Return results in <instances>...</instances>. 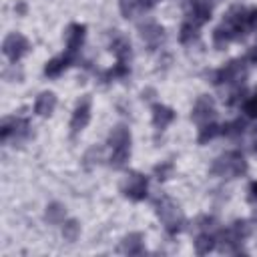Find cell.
I'll return each mask as SVG.
<instances>
[{
    "label": "cell",
    "mask_w": 257,
    "mask_h": 257,
    "mask_svg": "<svg viewBox=\"0 0 257 257\" xmlns=\"http://www.w3.org/2000/svg\"><path fill=\"white\" fill-rule=\"evenodd\" d=\"M108 145L112 149V155H110V165L114 169H120L128 155H131V133L126 126H116L112 128V133L108 135Z\"/></svg>",
    "instance_id": "obj_1"
},
{
    "label": "cell",
    "mask_w": 257,
    "mask_h": 257,
    "mask_svg": "<svg viewBox=\"0 0 257 257\" xmlns=\"http://www.w3.org/2000/svg\"><path fill=\"white\" fill-rule=\"evenodd\" d=\"M247 171V163L243 159L241 153L237 151H229L225 155H221L219 159H215L213 167H211V173L217 175V177H227V179H233V177H239Z\"/></svg>",
    "instance_id": "obj_2"
},
{
    "label": "cell",
    "mask_w": 257,
    "mask_h": 257,
    "mask_svg": "<svg viewBox=\"0 0 257 257\" xmlns=\"http://www.w3.org/2000/svg\"><path fill=\"white\" fill-rule=\"evenodd\" d=\"M157 215H159V219L163 221V225H165V229H167L169 233L181 231V227H183V223H185L183 213L179 211V207H177L171 199H167V197H163V199L157 203Z\"/></svg>",
    "instance_id": "obj_3"
},
{
    "label": "cell",
    "mask_w": 257,
    "mask_h": 257,
    "mask_svg": "<svg viewBox=\"0 0 257 257\" xmlns=\"http://www.w3.org/2000/svg\"><path fill=\"white\" fill-rule=\"evenodd\" d=\"M249 229L245 221H235L231 227H227L225 231H221L219 241H221V249L227 253H239L241 251V243L247 237Z\"/></svg>",
    "instance_id": "obj_4"
},
{
    "label": "cell",
    "mask_w": 257,
    "mask_h": 257,
    "mask_svg": "<svg viewBox=\"0 0 257 257\" xmlns=\"http://www.w3.org/2000/svg\"><path fill=\"white\" fill-rule=\"evenodd\" d=\"M26 50H28V40H26L22 34H18V32L8 34V36L4 38V42H2V52L8 56L10 62L20 60V58L26 54Z\"/></svg>",
    "instance_id": "obj_5"
},
{
    "label": "cell",
    "mask_w": 257,
    "mask_h": 257,
    "mask_svg": "<svg viewBox=\"0 0 257 257\" xmlns=\"http://www.w3.org/2000/svg\"><path fill=\"white\" fill-rule=\"evenodd\" d=\"M122 193L128 197V199H133V201H141V199H145L147 197V179L143 177V175H139V173H131V175H126V179L122 181Z\"/></svg>",
    "instance_id": "obj_6"
},
{
    "label": "cell",
    "mask_w": 257,
    "mask_h": 257,
    "mask_svg": "<svg viewBox=\"0 0 257 257\" xmlns=\"http://www.w3.org/2000/svg\"><path fill=\"white\" fill-rule=\"evenodd\" d=\"M245 78V62L243 60H233L229 64H225L217 74H215V82L217 84H233V82H241Z\"/></svg>",
    "instance_id": "obj_7"
},
{
    "label": "cell",
    "mask_w": 257,
    "mask_h": 257,
    "mask_svg": "<svg viewBox=\"0 0 257 257\" xmlns=\"http://www.w3.org/2000/svg\"><path fill=\"white\" fill-rule=\"evenodd\" d=\"M191 118H193L197 124H201V126L207 124V122H211V120L215 118V102H213L209 96L197 98V102H195V106H193Z\"/></svg>",
    "instance_id": "obj_8"
},
{
    "label": "cell",
    "mask_w": 257,
    "mask_h": 257,
    "mask_svg": "<svg viewBox=\"0 0 257 257\" xmlns=\"http://www.w3.org/2000/svg\"><path fill=\"white\" fill-rule=\"evenodd\" d=\"M88 120H90V98L86 96V98H82V100L76 104L74 114H72V118H70V131H72V135L80 133V131L88 124Z\"/></svg>",
    "instance_id": "obj_9"
},
{
    "label": "cell",
    "mask_w": 257,
    "mask_h": 257,
    "mask_svg": "<svg viewBox=\"0 0 257 257\" xmlns=\"http://www.w3.org/2000/svg\"><path fill=\"white\" fill-rule=\"evenodd\" d=\"M84 40V26L82 24H70L64 32V42H66V54L70 58L76 56V50L80 48Z\"/></svg>",
    "instance_id": "obj_10"
},
{
    "label": "cell",
    "mask_w": 257,
    "mask_h": 257,
    "mask_svg": "<svg viewBox=\"0 0 257 257\" xmlns=\"http://www.w3.org/2000/svg\"><path fill=\"white\" fill-rule=\"evenodd\" d=\"M141 38L147 42V44H151V46H157V44H161L163 40H165V30H163V26H159L157 22H145V24H141Z\"/></svg>",
    "instance_id": "obj_11"
},
{
    "label": "cell",
    "mask_w": 257,
    "mask_h": 257,
    "mask_svg": "<svg viewBox=\"0 0 257 257\" xmlns=\"http://www.w3.org/2000/svg\"><path fill=\"white\" fill-rule=\"evenodd\" d=\"M211 18V6L207 4V2H203V0H197L193 6H191V10H189V22H193L195 26H201V24H205L207 20Z\"/></svg>",
    "instance_id": "obj_12"
},
{
    "label": "cell",
    "mask_w": 257,
    "mask_h": 257,
    "mask_svg": "<svg viewBox=\"0 0 257 257\" xmlns=\"http://www.w3.org/2000/svg\"><path fill=\"white\" fill-rule=\"evenodd\" d=\"M54 106H56V96H54V92L46 90V92L38 94V98L34 102V112L40 114V116H48V114H52Z\"/></svg>",
    "instance_id": "obj_13"
},
{
    "label": "cell",
    "mask_w": 257,
    "mask_h": 257,
    "mask_svg": "<svg viewBox=\"0 0 257 257\" xmlns=\"http://www.w3.org/2000/svg\"><path fill=\"white\" fill-rule=\"evenodd\" d=\"M153 0H120V12L126 18H135L143 14L147 8H151Z\"/></svg>",
    "instance_id": "obj_14"
},
{
    "label": "cell",
    "mask_w": 257,
    "mask_h": 257,
    "mask_svg": "<svg viewBox=\"0 0 257 257\" xmlns=\"http://www.w3.org/2000/svg\"><path fill=\"white\" fill-rule=\"evenodd\" d=\"M173 118H175V112H173L169 106H163V104H155V106H153V124H155L157 128L163 131Z\"/></svg>",
    "instance_id": "obj_15"
},
{
    "label": "cell",
    "mask_w": 257,
    "mask_h": 257,
    "mask_svg": "<svg viewBox=\"0 0 257 257\" xmlns=\"http://www.w3.org/2000/svg\"><path fill=\"white\" fill-rule=\"evenodd\" d=\"M72 60H74V58H70V56L64 52L62 56L52 58L50 62H46V66H44V74H46V76H58V74H60Z\"/></svg>",
    "instance_id": "obj_16"
},
{
    "label": "cell",
    "mask_w": 257,
    "mask_h": 257,
    "mask_svg": "<svg viewBox=\"0 0 257 257\" xmlns=\"http://www.w3.org/2000/svg\"><path fill=\"white\" fill-rule=\"evenodd\" d=\"M141 239H143V237H141L139 233H133V235L124 237L118 251H120V253H128V255H139V253H143V241H141Z\"/></svg>",
    "instance_id": "obj_17"
},
{
    "label": "cell",
    "mask_w": 257,
    "mask_h": 257,
    "mask_svg": "<svg viewBox=\"0 0 257 257\" xmlns=\"http://www.w3.org/2000/svg\"><path fill=\"white\" fill-rule=\"evenodd\" d=\"M110 50L118 56V60H122L124 62V58L126 56H131V44H128V40L124 38V36H114V40L110 42Z\"/></svg>",
    "instance_id": "obj_18"
},
{
    "label": "cell",
    "mask_w": 257,
    "mask_h": 257,
    "mask_svg": "<svg viewBox=\"0 0 257 257\" xmlns=\"http://www.w3.org/2000/svg\"><path fill=\"white\" fill-rule=\"evenodd\" d=\"M64 217H66V209H64L60 203H50V205L46 207V221H48V223L58 225V223L64 221Z\"/></svg>",
    "instance_id": "obj_19"
},
{
    "label": "cell",
    "mask_w": 257,
    "mask_h": 257,
    "mask_svg": "<svg viewBox=\"0 0 257 257\" xmlns=\"http://www.w3.org/2000/svg\"><path fill=\"white\" fill-rule=\"evenodd\" d=\"M213 247H215V237H213L209 231H203V233L197 237V241H195V251H197L199 255L209 253Z\"/></svg>",
    "instance_id": "obj_20"
},
{
    "label": "cell",
    "mask_w": 257,
    "mask_h": 257,
    "mask_svg": "<svg viewBox=\"0 0 257 257\" xmlns=\"http://www.w3.org/2000/svg\"><path fill=\"white\" fill-rule=\"evenodd\" d=\"M78 235H80V225H78L74 219H70V221H66V223L62 225V237H64L68 243L76 241Z\"/></svg>",
    "instance_id": "obj_21"
},
{
    "label": "cell",
    "mask_w": 257,
    "mask_h": 257,
    "mask_svg": "<svg viewBox=\"0 0 257 257\" xmlns=\"http://www.w3.org/2000/svg\"><path fill=\"white\" fill-rule=\"evenodd\" d=\"M197 28L199 26H195L193 22H185L183 26H181V34H179V38H181V42H185V44H189V42H193V40H197Z\"/></svg>",
    "instance_id": "obj_22"
},
{
    "label": "cell",
    "mask_w": 257,
    "mask_h": 257,
    "mask_svg": "<svg viewBox=\"0 0 257 257\" xmlns=\"http://www.w3.org/2000/svg\"><path fill=\"white\" fill-rule=\"evenodd\" d=\"M219 133H221V128H219L217 124L207 122V124H203V126H201V133H199V143H207V141L215 139Z\"/></svg>",
    "instance_id": "obj_23"
},
{
    "label": "cell",
    "mask_w": 257,
    "mask_h": 257,
    "mask_svg": "<svg viewBox=\"0 0 257 257\" xmlns=\"http://www.w3.org/2000/svg\"><path fill=\"white\" fill-rule=\"evenodd\" d=\"M243 126H245V122H243L241 118H237V120H233V122H227V124L221 128V133L227 135V137H239V135L243 133Z\"/></svg>",
    "instance_id": "obj_24"
},
{
    "label": "cell",
    "mask_w": 257,
    "mask_h": 257,
    "mask_svg": "<svg viewBox=\"0 0 257 257\" xmlns=\"http://www.w3.org/2000/svg\"><path fill=\"white\" fill-rule=\"evenodd\" d=\"M100 159H102V151L96 149V147H92V149L84 155V167H92L94 163H100Z\"/></svg>",
    "instance_id": "obj_25"
},
{
    "label": "cell",
    "mask_w": 257,
    "mask_h": 257,
    "mask_svg": "<svg viewBox=\"0 0 257 257\" xmlns=\"http://www.w3.org/2000/svg\"><path fill=\"white\" fill-rule=\"evenodd\" d=\"M243 110H245V114H247V116L257 118V92H255L251 98H247V100H245Z\"/></svg>",
    "instance_id": "obj_26"
},
{
    "label": "cell",
    "mask_w": 257,
    "mask_h": 257,
    "mask_svg": "<svg viewBox=\"0 0 257 257\" xmlns=\"http://www.w3.org/2000/svg\"><path fill=\"white\" fill-rule=\"evenodd\" d=\"M171 169H173L171 163H165V165H159V167L155 169V173L159 175V179H167V173H169Z\"/></svg>",
    "instance_id": "obj_27"
},
{
    "label": "cell",
    "mask_w": 257,
    "mask_h": 257,
    "mask_svg": "<svg viewBox=\"0 0 257 257\" xmlns=\"http://www.w3.org/2000/svg\"><path fill=\"white\" fill-rule=\"evenodd\" d=\"M249 28H253V30H257V10H253V12H249Z\"/></svg>",
    "instance_id": "obj_28"
},
{
    "label": "cell",
    "mask_w": 257,
    "mask_h": 257,
    "mask_svg": "<svg viewBox=\"0 0 257 257\" xmlns=\"http://www.w3.org/2000/svg\"><path fill=\"white\" fill-rule=\"evenodd\" d=\"M249 189H251L249 199H251V201H255V199H257V183H251V187H249Z\"/></svg>",
    "instance_id": "obj_29"
},
{
    "label": "cell",
    "mask_w": 257,
    "mask_h": 257,
    "mask_svg": "<svg viewBox=\"0 0 257 257\" xmlns=\"http://www.w3.org/2000/svg\"><path fill=\"white\" fill-rule=\"evenodd\" d=\"M249 60H251L253 64H257V44H255V46H253V50L249 52Z\"/></svg>",
    "instance_id": "obj_30"
},
{
    "label": "cell",
    "mask_w": 257,
    "mask_h": 257,
    "mask_svg": "<svg viewBox=\"0 0 257 257\" xmlns=\"http://www.w3.org/2000/svg\"><path fill=\"white\" fill-rule=\"evenodd\" d=\"M253 149H255V153H257V128L253 131Z\"/></svg>",
    "instance_id": "obj_31"
}]
</instances>
